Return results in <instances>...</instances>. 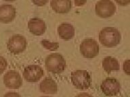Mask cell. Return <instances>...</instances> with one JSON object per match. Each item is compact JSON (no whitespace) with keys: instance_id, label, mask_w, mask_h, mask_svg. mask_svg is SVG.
I'll return each mask as SVG.
<instances>
[{"instance_id":"1","label":"cell","mask_w":130,"mask_h":97,"mask_svg":"<svg viewBox=\"0 0 130 97\" xmlns=\"http://www.w3.org/2000/svg\"><path fill=\"white\" fill-rule=\"evenodd\" d=\"M121 40V34L117 28L105 27L99 32V40L104 46L114 47L119 44Z\"/></svg>"},{"instance_id":"2","label":"cell","mask_w":130,"mask_h":97,"mask_svg":"<svg viewBox=\"0 0 130 97\" xmlns=\"http://www.w3.org/2000/svg\"><path fill=\"white\" fill-rule=\"evenodd\" d=\"M45 64L47 71L54 74L62 73L67 66L64 58L62 55L58 53L49 55L45 59Z\"/></svg>"},{"instance_id":"3","label":"cell","mask_w":130,"mask_h":97,"mask_svg":"<svg viewBox=\"0 0 130 97\" xmlns=\"http://www.w3.org/2000/svg\"><path fill=\"white\" fill-rule=\"evenodd\" d=\"M71 81L77 89L86 90L91 86V76L86 70L74 71L71 73Z\"/></svg>"},{"instance_id":"4","label":"cell","mask_w":130,"mask_h":97,"mask_svg":"<svg viewBox=\"0 0 130 97\" xmlns=\"http://www.w3.org/2000/svg\"><path fill=\"white\" fill-rule=\"evenodd\" d=\"M80 53L85 58H93L99 53V44L93 38H86L80 44Z\"/></svg>"},{"instance_id":"5","label":"cell","mask_w":130,"mask_h":97,"mask_svg":"<svg viewBox=\"0 0 130 97\" xmlns=\"http://www.w3.org/2000/svg\"><path fill=\"white\" fill-rule=\"evenodd\" d=\"M27 40L21 34H15L11 36L7 43V48L10 53L14 55L22 53L26 48Z\"/></svg>"},{"instance_id":"6","label":"cell","mask_w":130,"mask_h":97,"mask_svg":"<svg viewBox=\"0 0 130 97\" xmlns=\"http://www.w3.org/2000/svg\"><path fill=\"white\" fill-rule=\"evenodd\" d=\"M95 10L98 16L106 18L115 14L117 8L111 0H100L95 4Z\"/></svg>"},{"instance_id":"7","label":"cell","mask_w":130,"mask_h":97,"mask_svg":"<svg viewBox=\"0 0 130 97\" xmlns=\"http://www.w3.org/2000/svg\"><path fill=\"white\" fill-rule=\"evenodd\" d=\"M100 88L106 96H113L120 92L121 84L117 79L108 78L102 82Z\"/></svg>"},{"instance_id":"8","label":"cell","mask_w":130,"mask_h":97,"mask_svg":"<svg viewBox=\"0 0 130 97\" xmlns=\"http://www.w3.org/2000/svg\"><path fill=\"white\" fill-rule=\"evenodd\" d=\"M43 75L44 71L38 65H30L26 67L23 71V76L28 82H37Z\"/></svg>"},{"instance_id":"9","label":"cell","mask_w":130,"mask_h":97,"mask_svg":"<svg viewBox=\"0 0 130 97\" xmlns=\"http://www.w3.org/2000/svg\"><path fill=\"white\" fill-rule=\"evenodd\" d=\"M4 84L8 88L18 89L22 85V77L16 71H8L4 76Z\"/></svg>"},{"instance_id":"10","label":"cell","mask_w":130,"mask_h":97,"mask_svg":"<svg viewBox=\"0 0 130 97\" xmlns=\"http://www.w3.org/2000/svg\"><path fill=\"white\" fill-rule=\"evenodd\" d=\"M16 16V10L10 4H3L0 6V22L8 24L12 22Z\"/></svg>"},{"instance_id":"11","label":"cell","mask_w":130,"mask_h":97,"mask_svg":"<svg viewBox=\"0 0 130 97\" xmlns=\"http://www.w3.org/2000/svg\"><path fill=\"white\" fill-rule=\"evenodd\" d=\"M28 28L32 34L40 36L44 34L45 32L46 24L41 18H32L28 22Z\"/></svg>"},{"instance_id":"12","label":"cell","mask_w":130,"mask_h":97,"mask_svg":"<svg viewBox=\"0 0 130 97\" xmlns=\"http://www.w3.org/2000/svg\"><path fill=\"white\" fill-rule=\"evenodd\" d=\"M50 6L53 10L58 14H65L71 10V0H51Z\"/></svg>"},{"instance_id":"13","label":"cell","mask_w":130,"mask_h":97,"mask_svg":"<svg viewBox=\"0 0 130 97\" xmlns=\"http://www.w3.org/2000/svg\"><path fill=\"white\" fill-rule=\"evenodd\" d=\"M39 90L41 92L50 94H54L58 92V85L50 77H47L41 82Z\"/></svg>"},{"instance_id":"14","label":"cell","mask_w":130,"mask_h":97,"mask_svg":"<svg viewBox=\"0 0 130 97\" xmlns=\"http://www.w3.org/2000/svg\"><path fill=\"white\" fill-rule=\"evenodd\" d=\"M58 32L61 38L70 40L75 36V27L69 23H62L58 27Z\"/></svg>"},{"instance_id":"15","label":"cell","mask_w":130,"mask_h":97,"mask_svg":"<svg viewBox=\"0 0 130 97\" xmlns=\"http://www.w3.org/2000/svg\"><path fill=\"white\" fill-rule=\"evenodd\" d=\"M102 67L108 74L112 71H117L120 69L119 63L115 57L110 56L106 57L102 61Z\"/></svg>"},{"instance_id":"16","label":"cell","mask_w":130,"mask_h":97,"mask_svg":"<svg viewBox=\"0 0 130 97\" xmlns=\"http://www.w3.org/2000/svg\"><path fill=\"white\" fill-rule=\"evenodd\" d=\"M41 43L43 45V47L50 51L57 50L59 47L58 42H50L47 40H42L41 41Z\"/></svg>"},{"instance_id":"17","label":"cell","mask_w":130,"mask_h":97,"mask_svg":"<svg viewBox=\"0 0 130 97\" xmlns=\"http://www.w3.org/2000/svg\"><path fill=\"white\" fill-rule=\"evenodd\" d=\"M7 66H8V63L6 59L4 58V57L0 55V75L2 74L5 71L6 69L7 68Z\"/></svg>"},{"instance_id":"18","label":"cell","mask_w":130,"mask_h":97,"mask_svg":"<svg viewBox=\"0 0 130 97\" xmlns=\"http://www.w3.org/2000/svg\"><path fill=\"white\" fill-rule=\"evenodd\" d=\"M123 68L124 72L130 76V59H127L124 61Z\"/></svg>"},{"instance_id":"19","label":"cell","mask_w":130,"mask_h":97,"mask_svg":"<svg viewBox=\"0 0 130 97\" xmlns=\"http://www.w3.org/2000/svg\"><path fill=\"white\" fill-rule=\"evenodd\" d=\"M33 4L38 6H43L48 2V0H32Z\"/></svg>"},{"instance_id":"20","label":"cell","mask_w":130,"mask_h":97,"mask_svg":"<svg viewBox=\"0 0 130 97\" xmlns=\"http://www.w3.org/2000/svg\"><path fill=\"white\" fill-rule=\"evenodd\" d=\"M4 97H21L20 95L17 92H7L6 94H4Z\"/></svg>"},{"instance_id":"21","label":"cell","mask_w":130,"mask_h":97,"mask_svg":"<svg viewBox=\"0 0 130 97\" xmlns=\"http://www.w3.org/2000/svg\"><path fill=\"white\" fill-rule=\"evenodd\" d=\"M115 2L120 6H127L130 4V0H115Z\"/></svg>"},{"instance_id":"22","label":"cell","mask_w":130,"mask_h":97,"mask_svg":"<svg viewBox=\"0 0 130 97\" xmlns=\"http://www.w3.org/2000/svg\"><path fill=\"white\" fill-rule=\"evenodd\" d=\"M74 2H75V6H81L85 4V3L87 2V0H74Z\"/></svg>"},{"instance_id":"23","label":"cell","mask_w":130,"mask_h":97,"mask_svg":"<svg viewBox=\"0 0 130 97\" xmlns=\"http://www.w3.org/2000/svg\"><path fill=\"white\" fill-rule=\"evenodd\" d=\"M76 97H93V96H92L91 94H88V93L83 92V93H80V94H79L77 96H76Z\"/></svg>"},{"instance_id":"24","label":"cell","mask_w":130,"mask_h":97,"mask_svg":"<svg viewBox=\"0 0 130 97\" xmlns=\"http://www.w3.org/2000/svg\"><path fill=\"white\" fill-rule=\"evenodd\" d=\"M4 1H6V2H14L15 0H4Z\"/></svg>"},{"instance_id":"25","label":"cell","mask_w":130,"mask_h":97,"mask_svg":"<svg viewBox=\"0 0 130 97\" xmlns=\"http://www.w3.org/2000/svg\"><path fill=\"white\" fill-rule=\"evenodd\" d=\"M41 97H49V96H41Z\"/></svg>"}]
</instances>
